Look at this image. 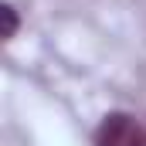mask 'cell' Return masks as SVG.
Returning <instances> with one entry per match:
<instances>
[{
    "instance_id": "6da1fadb",
    "label": "cell",
    "mask_w": 146,
    "mask_h": 146,
    "mask_svg": "<svg viewBox=\"0 0 146 146\" xmlns=\"http://www.w3.org/2000/svg\"><path fill=\"white\" fill-rule=\"evenodd\" d=\"M95 146H146V129L129 112H109L95 133Z\"/></svg>"
},
{
    "instance_id": "7a4b0ae2",
    "label": "cell",
    "mask_w": 146,
    "mask_h": 146,
    "mask_svg": "<svg viewBox=\"0 0 146 146\" xmlns=\"http://www.w3.org/2000/svg\"><path fill=\"white\" fill-rule=\"evenodd\" d=\"M3 17H7V31H3V37H14V34H17V14H14V7H3Z\"/></svg>"
}]
</instances>
